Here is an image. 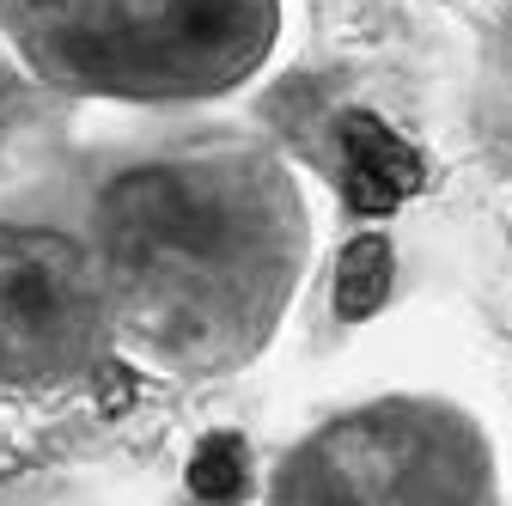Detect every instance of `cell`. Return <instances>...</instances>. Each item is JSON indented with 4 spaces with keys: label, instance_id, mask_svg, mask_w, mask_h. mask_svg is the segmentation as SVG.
Returning a JSON list of instances; mask_svg holds the SVG:
<instances>
[{
    "label": "cell",
    "instance_id": "6da1fadb",
    "mask_svg": "<svg viewBox=\"0 0 512 506\" xmlns=\"http://www.w3.org/2000/svg\"><path fill=\"white\" fill-rule=\"evenodd\" d=\"M49 220L92 257L116 360L177 385L244 372L311 263L293 165L269 135L214 116H165L104 147Z\"/></svg>",
    "mask_w": 512,
    "mask_h": 506
},
{
    "label": "cell",
    "instance_id": "7a4b0ae2",
    "mask_svg": "<svg viewBox=\"0 0 512 506\" xmlns=\"http://www.w3.org/2000/svg\"><path fill=\"white\" fill-rule=\"evenodd\" d=\"M0 37L61 98L202 110L269 68L281 0H0Z\"/></svg>",
    "mask_w": 512,
    "mask_h": 506
},
{
    "label": "cell",
    "instance_id": "3957f363",
    "mask_svg": "<svg viewBox=\"0 0 512 506\" xmlns=\"http://www.w3.org/2000/svg\"><path fill=\"white\" fill-rule=\"evenodd\" d=\"M269 506H500L482 421L427 391H384L305 427L269 470Z\"/></svg>",
    "mask_w": 512,
    "mask_h": 506
},
{
    "label": "cell",
    "instance_id": "277c9868",
    "mask_svg": "<svg viewBox=\"0 0 512 506\" xmlns=\"http://www.w3.org/2000/svg\"><path fill=\"white\" fill-rule=\"evenodd\" d=\"M116 360L92 257L49 214H0V397H68Z\"/></svg>",
    "mask_w": 512,
    "mask_h": 506
},
{
    "label": "cell",
    "instance_id": "5b68a950",
    "mask_svg": "<svg viewBox=\"0 0 512 506\" xmlns=\"http://www.w3.org/2000/svg\"><path fill=\"white\" fill-rule=\"evenodd\" d=\"M342 177L360 214H391L421 189V159L384 129L378 116H348L342 122Z\"/></svg>",
    "mask_w": 512,
    "mask_h": 506
},
{
    "label": "cell",
    "instance_id": "8992f818",
    "mask_svg": "<svg viewBox=\"0 0 512 506\" xmlns=\"http://www.w3.org/2000/svg\"><path fill=\"white\" fill-rule=\"evenodd\" d=\"M391 275H397V250L384 232H360L348 250H342V263H336V318L342 324H360L372 318V311L391 299Z\"/></svg>",
    "mask_w": 512,
    "mask_h": 506
},
{
    "label": "cell",
    "instance_id": "52a82bcc",
    "mask_svg": "<svg viewBox=\"0 0 512 506\" xmlns=\"http://www.w3.org/2000/svg\"><path fill=\"white\" fill-rule=\"evenodd\" d=\"M244 476H250V452H244V439H238V433H214V439H202L196 464H189V488H196L202 500H214V506H232L238 488H244Z\"/></svg>",
    "mask_w": 512,
    "mask_h": 506
}]
</instances>
